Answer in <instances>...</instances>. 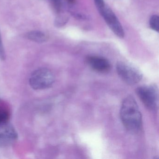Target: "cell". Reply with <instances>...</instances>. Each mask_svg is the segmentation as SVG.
<instances>
[{
  "instance_id": "ba28073f",
  "label": "cell",
  "mask_w": 159,
  "mask_h": 159,
  "mask_svg": "<svg viewBox=\"0 0 159 159\" xmlns=\"http://www.w3.org/2000/svg\"><path fill=\"white\" fill-rule=\"evenodd\" d=\"M25 37L30 40L39 43L45 42L47 41L48 39V36L45 33L41 31H37V30L28 32L26 34Z\"/></svg>"
},
{
  "instance_id": "277c9868",
  "label": "cell",
  "mask_w": 159,
  "mask_h": 159,
  "mask_svg": "<svg viewBox=\"0 0 159 159\" xmlns=\"http://www.w3.org/2000/svg\"><path fill=\"white\" fill-rule=\"evenodd\" d=\"M54 82V75L50 70L46 68H41L33 71L29 80L30 86L35 90L50 88Z\"/></svg>"
},
{
  "instance_id": "30bf717a",
  "label": "cell",
  "mask_w": 159,
  "mask_h": 159,
  "mask_svg": "<svg viewBox=\"0 0 159 159\" xmlns=\"http://www.w3.org/2000/svg\"><path fill=\"white\" fill-rule=\"evenodd\" d=\"M149 25L151 28L154 31L159 32V18L156 15L151 16L150 18Z\"/></svg>"
},
{
  "instance_id": "4fadbf2b",
  "label": "cell",
  "mask_w": 159,
  "mask_h": 159,
  "mask_svg": "<svg viewBox=\"0 0 159 159\" xmlns=\"http://www.w3.org/2000/svg\"><path fill=\"white\" fill-rule=\"evenodd\" d=\"M68 1L70 3H74L75 2V0H68Z\"/></svg>"
},
{
  "instance_id": "52a82bcc",
  "label": "cell",
  "mask_w": 159,
  "mask_h": 159,
  "mask_svg": "<svg viewBox=\"0 0 159 159\" xmlns=\"http://www.w3.org/2000/svg\"><path fill=\"white\" fill-rule=\"evenodd\" d=\"M86 63L93 70L105 73L109 71L111 67L110 63L106 58L97 56H89L86 58Z\"/></svg>"
},
{
  "instance_id": "6da1fadb",
  "label": "cell",
  "mask_w": 159,
  "mask_h": 159,
  "mask_svg": "<svg viewBox=\"0 0 159 159\" xmlns=\"http://www.w3.org/2000/svg\"><path fill=\"white\" fill-rule=\"evenodd\" d=\"M120 116L123 125L129 132L137 133L141 130V112L135 99L132 96H128L123 101Z\"/></svg>"
},
{
  "instance_id": "8fae6325",
  "label": "cell",
  "mask_w": 159,
  "mask_h": 159,
  "mask_svg": "<svg viewBox=\"0 0 159 159\" xmlns=\"http://www.w3.org/2000/svg\"><path fill=\"white\" fill-rule=\"evenodd\" d=\"M5 58H6V54H5V50H4L3 43H2L1 34L0 32V59H1L2 60H5Z\"/></svg>"
},
{
  "instance_id": "5b68a950",
  "label": "cell",
  "mask_w": 159,
  "mask_h": 159,
  "mask_svg": "<svg viewBox=\"0 0 159 159\" xmlns=\"http://www.w3.org/2000/svg\"><path fill=\"white\" fill-rule=\"evenodd\" d=\"M117 73L127 84L134 85L142 80L143 75L136 67L127 62L119 61L116 65Z\"/></svg>"
},
{
  "instance_id": "7c38bea8",
  "label": "cell",
  "mask_w": 159,
  "mask_h": 159,
  "mask_svg": "<svg viewBox=\"0 0 159 159\" xmlns=\"http://www.w3.org/2000/svg\"><path fill=\"white\" fill-rule=\"evenodd\" d=\"M67 20L68 19H67L66 17H58V18H57L56 20V25L57 26H63L64 24H65L66 23Z\"/></svg>"
},
{
  "instance_id": "7a4b0ae2",
  "label": "cell",
  "mask_w": 159,
  "mask_h": 159,
  "mask_svg": "<svg viewBox=\"0 0 159 159\" xmlns=\"http://www.w3.org/2000/svg\"><path fill=\"white\" fill-rule=\"evenodd\" d=\"M95 4L99 13L112 32L120 39L123 38L124 31L120 23L111 9L105 4L104 0L96 2Z\"/></svg>"
},
{
  "instance_id": "5bb4252c",
  "label": "cell",
  "mask_w": 159,
  "mask_h": 159,
  "mask_svg": "<svg viewBox=\"0 0 159 159\" xmlns=\"http://www.w3.org/2000/svg\"><path fill=\"white\" fill-rule=\"evenodd\" d=\"M51 1H55V0H51Z\"/></svg>"
},
{
  "instance_id": "3957f363",
  "label": "cell",
  "mask_w": 159,
  "mask_h": 159,
  "mask_svg": "<svg viewBox=\"0 0 159 159\" xmlns=\"http://www.w3.org/2000/svg\"><path fill=\"white\" fill-rule=\"evenodd\" d=\"M135 93L145 107L150 110L155 111L159 105V90L155 84L143 85L138 87Z\"/></svg>"
},
{
  "instance_id": "8992f818",
  "label": "cell",
  "mask_w": 159,
  "mask_h": 159,
  "mask_svg": "<svg viewBox=\"0 0 159 159\" xmlns=\"http://www.w3.org/2000/svg\"><path fill=\"white\" fill-rule=\"evenodd\" d=\"M18 134L10 121L0 122V147L7 148L15 143Z\"/></svg>"
},
{
  "instance_id": "9c48e42d",
  "label": "cell",
  "mask_w": 159,
  "mask_h": 159,
  "mask_svg": "<svg viewBox=\"0 0 159 159\" xmlns=\"http://www.w3.org/2000/svg\"><path fill=\"white\" fill-rule=\"evenodd\" d=\"M10 112L8 108L0 106V122L10 121Z\"/></svg>"
}]
</instances>
